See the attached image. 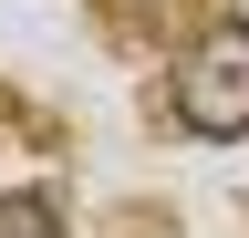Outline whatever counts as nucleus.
I'll list each match as a JSON object with an SVG mask.
<instances>
[{
    "label": "nucleus",
    "mask_w": 249,
    "mask_h": 238,
    "mask_svg": "<svg viewBox=\"0 0 249 238\" xmlns=\"http://www.w3.org/2000/svg\"><path fill=\"white\" fill-rule=\"evenodd\" d=\"M166 104H177V125H187V135H208V145L249 135V21H218V32L187 42V63H177V83H166Z\"/></svg>",
    "instance_id": "1"
},
{
    "label": "nucleus",
    "mask_w": 249,
    "mask_h": 238,
    "mask_svg": "<svg viewBox=\"0 0 249 238\" xmlns=\"http://www.w3.org/2000/svg\"><path fill=\"white\" fill-rule=\"evenodd\" d=\"M0 238H62L52 187H11V197H0Z\"/></svg>",
    "instance_id": "2"
}]
</instances>
